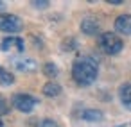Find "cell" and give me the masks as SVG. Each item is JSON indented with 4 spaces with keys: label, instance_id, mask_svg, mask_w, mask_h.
<instances>
[{
    "label": "cell",
    "instance_id": "15",
    "mask_svg": "<svg viewBox=\"0 0 131 127\" xmlns=\"http://www.w3.org/2000/svg\"><path fill=\"white\" fill-rule=\"evenodd\" d=\"M36 127H59V123L56 120H52V118H43V120L38 122Z\"/></svg>",
    "mask_w": 131,
    "mask_h": 127
},
{
    "label": "cell",
    "instance_id": "4",
    "mask_svg": "<svg viewBox=\"0 0 131 127\" xmlns=\"http://www.w3.org/2000/svg\"><path fill=\"white\" fill-rule=\"evenodd\" d=\"M22 20L16 16V15H7V13H2L0 15V31L2 32H18L22 31Z\"/></svg>",
    "mask_w": 131,
    "mask_h": 127
},
{
    "label": "cell",
    "instance_id": "13",
    "mask_svg": "<svg viewBox=\"0 0 131 127\" xmlns=\"http://www.w3.org/2000/svg\"><path fill=\"white\" fill-rule=\"evenodd\" d=\"M15 82V77L13 73H9L7 70H4L2 66H0V84H4V86H9Z\"/></svg>",
    "mask_w": 131,
    "mask_h": 127
},
{
    "label": "cell",
    "instance_id": "17",
    "mask_svg": "<svg viewBox=\"0 0 131 127\" xmlns=\"http://www.w3.org/2000/svg\"><path fill=\"white\" fill-rule=\"evenodd\" d=\"M7 111H9V104H7V100H6L2 95H0V116L6 115Z\"/></svg>",
    "mask_w": 131,
    "mask_h": 127
},
{
    "label": "cell",
    "instance_id": "5",
    "mask_svg": "<svg viewBox=\"0 0 131 127\" xmlns=\"http://www.w3.org/2000/svg\"><path fill=\"white\" fill-rule=\"evenodd\" d=\"M115 31L126 36H131V15H120L115 20Z\"/></svg>",
    "mask_w": 131,
    "mask_h": 127
},
{
    "label": "cell",
    "instance_id": "7",
    "mask_svg": "<svg viewBox=\"0 0 131 127\" xmlns=\"http://www.w3.org/2000/svg\"><path fill=\"white\" fill-rule=\"evenodd\" d=\"M16 48V50H24V40L22 38H16V36H9V38H6L4 41H2V50H9V48Z\"/></svg>",
    "mask_w": 131,
    "mask_h": 127
},
{
    "label": "cell",
    "instance_id": "1",
    "mask_svg": "<svg viewBox=\"0 0 131 127\" xmlns=\"http://www.w3.org/2000/svg\"><path fill=\"white\" fill-rule=\"evenodd\" d=\"M97 72H99L97 61L93 57H90V56H83V57L74 61L72 77L79 86H90L92 82H95Z\"/></svg>",
    "mask_w": 131,
    "mask_h": 127
},
{
    "label": "cell",
    "instance_id": "20",
    "mask_svg": "<svg viewBox=\"0 0 131 127\" xmlns=\"http://www.w3.org/2000/svg\"><path fill=\"white\" fill-rule=\"evenodd\" d=\"M0 127H4V123H2V120H0Z\"/></svg>",
    "mask_w": 131,
    "mask_h": 127
},
{
    "label": "cell",
    "instance_id": "16",
    "mask_svg": "<svg viewBox=\"0 0 131 127\" xmlns=\"http://www.w3.org/2000/svg\"><path fill=\"white\" fill-rule=\"evenodd\" d=\"M31 4H32V6H34L36 9H47L50 2H49V0H32Z\"/></svg>",
    "mask_w": 131,
    "mask_h": 127
},
{
    "label": "cell",
    "instance_id": "18",
    "mask_svg": "<svg viewBox=\"0 0 131 127\" xmlns=\"http://www.w3.org/2000/svg\"><path fill=\"white\" fill-rule=\"evenodd\" d=\"M108 4H111V6H120L122 0H108Z\"/></svg>",
    "mask_w": 131,
    "mask_h": 127
},
{
    "label": "cell",
    "instance_id": "3",
    "mask_svg": "<svg viewBox=\"0 0 131 127\" xmlns=\"http://www.w3.org/2000/svg\"><path fill=\"white\" fill-rule=\"evenodd\" d=\"M11 104L22 113H31L34 109V106L38 104V98H34L32 95H27V93H16V95H13Z\"/></svg>",
    "mask_w": 131,
    "mask_h": 127
},
{
    "label": "cell",
    "instance_id": "8",
    "mask_svg": "<svg viewBox=\"0 0 131 127\" xmlns=\"http://www.w3.org/2000/svg\"><path fill=\"white\" fill-rule=\"evenodd\" d=\"M118 97H120L122 104H124L126 107L131 109V82L120 86V90H118Z\"/></svg>",
    "mask_w": 131,
    "mask_h": 127
},
{
    "label": "cell",
    "instance_id": "9",
    "mask_svg": "<svg viewBox=\"0 0 131 127\" xmlns=\"http://www.w3.org/2000/svg\"><path fill=\"white\" fill-rule=\"evenodd\" d=\"M102 116H104V115H102V111H99V109H84L83 115H81V118L86 120V122H101Z\"/></svg>",
    "mask_w": 131,
    "mask_h": 127
},
{
    "label": "cell",
    "instance_id": "14",
    "mask_svg": "<svg viewBox=\"0 0 131 127\" xmlns=\"http://www.w3.org/2000/svg\"><path fill=\"white\" fill-rule=\"evenodd\" d=\"M77 47V41L74 40V38H67V40H63V43H61V48L63 50H74Z\"/></svg>",
    "mask_w": 131,
    "mask_h": 127
},
{
    "label": "cell",
    "instance_id": "19",
    "mask_svg": "<svg viewBox=\"0 0 131 127\" xmlns=\"http://www.w3.org/2000/svg\"><path fill=\"white\" fill-rule=\"evenodd\" d=\"M6 7V2H2V0H0V9H4Z\"/></svg>",
    "mask_w": 131,
    "mask_h": 127
},
{
    "label": "cell",
    "instance_id": "11",
    "mask_svg": "<svg viewBox=\"0 0 131 127\" xmlns=\"http://www.w3.org/2000/svg\"><path fill=\"white\" fill-rule=\"evenodd\" d=\"M61 93V86L58 84V82H47L45 86H43V95L45 97H58Z\"/></svg>",
    "mask_w": 131,
    "mask_h": 127
},
{
    "label": "cell",
    "instance_id": "10",
    "mask_svg": "<svg viewBox=\"0 0 131 127\" xmlns=\"http://www.w3.org/2000/svg\"><path fill=\"white\" fill-rule=\"evenodd\" d=\"M15 65H16V68L20 72H34L36 70V61L34 59H20Z\"/></svg>",
    "mask_w": 131,
    "mask_h": 127
},
{
    "label": "cell",
    "instance_id": "6",
    "mask_svg": "<svg viewBox=\"0 0 131 127\" xmlns=\"http://www.w3.org/2000/svg\"><path fill=\"white\" fill-rule=\"evenodd\" d=\"M81 31L84 34H88V36H93V34L99 32V22L95 18H92V16H86L81 22Z\"/></svg>",
    "mask_w": 131,
    "mask_h": 127
},
{
    "label": "cell",
    "instance_id": "12",
    "mask_svg": "<svg viewBox=\"0 0 131 127\" xmlns=\"http://www.w3.org/2000/svg\"><path fill=\"white\" fill-rule=\"evenodd\" d=\"M43 73H45L49 79H54V77H58L59 68H58L54 63H45V65H43Z\"/></svg>",
    "mask_w": 131,
    "mask_h": 127
},
{
    "label": "cell",
    "instance_id": "2",
    "mask_svg": "<svg viewBox=\"0 0 131 127\" xmlns=\"http://www.w3.org/2000/svg\"><path fill=\"white\" fill-rule=\"evenodd\" d=\"M99 47H101V50H102L104 54L115 56V54H118V52L122 50L124 43H122V40H120L115 32H102V34L99 36Z\"/></svg>",
    "mask_w": 131,
    "mask_h": 127
}]
</instances>
